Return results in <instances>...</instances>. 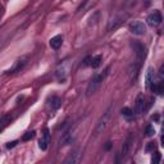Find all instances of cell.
<instances>
[{
    "label": "cell",
    "instance_id": "obj_1",
    "mask_svg": "<svg viewBox=\"0 0 164 164\" xmlns=\"http://www.w3.org/2000/svg\"><path fill=\"white\" fill-rule=\"evenodd\" d=\"M109 69H110V67H106L101 73H99V75L92 77V80L90 81V83L87 86V90H86V95H87V96H91V95H94L95 92L98 91V89L100 87V85L106 78L108 73H109Z\"/></svg>",
    "mask_w": 164,
    "mask_h": 164
},
{
    "label": "cell",
    "instance_id": "obj_2",
    "mask_svg": "<svg viewBox=\"0 0 164 164\" xmlns=\"http://www.w3.org/2000/svg\"><path fill=\"white\" fill-rule=\"evenodd\" d=\"M110 115H112V108H108L106 112L103 114V117L99 119V122L96 124V128H95V133H96V135L101 133L106 128L108 123H109V120H110Z\"/></svg>",
    "mask_w": 164,
    "mask_h": 164
},
{
    "label": "cell",
    "instance_id": "obj_3",
    "mask_svg": "<svg viewBox=\"0 0 164 164\" xmlns=\"http://www.w3.org/2000/svg\"><path fill=\"white\" fill-rule=\"evenodd\" d=\"M76 137H77L76 129L75 128H69V129H67V131L62 135L59 142H60V145H62V146H67V145L73 144V142L76 141Z\"/></svg>",
    "mask_w": 164,
    "mask_h": 164
},
{
    "label": "cell",
    "instance_id": "obj_4",
    "mask_svg": "<svg viewBox=\"0 0 164 164\" xmlns=\"http://www.w3.org/2000/svg\"><path fill=\"white\" fill-rule=\"evenodd\" d=\"M128 28L133 35H137V36H142V35H145V32H146V26L142 22H140V21H133V22H131L128 26Z\"/></svg>",
    "mask_w": 164,
    "mask_h": 164
},
{
    "label": "cell",
    "instance_id": "obj_5",
    "mask_svg": "<svg viewBox=\"0 0 164 164\" xmlns=\"http://www.w3.org/2000/svg\"><path fill=\"white\" fill-rule=\"evenodd\" d=\"M162 21H163V17H162V13L159 10H154L151 14H149V17H148V23L151 26V27L159 26L162 23Z\"/></svg>",
    "mask_w": 164,
    "mask_h": 164
},
{
    "label": "cell",
    "instance_id": "obj_6",
    "mask_svg": "<svg viewBox=\"0 0 164 164\" xmlns=\"http://www.w3.org/2000/svg\"><path fill=\"white\" fill-rule=\"evenodd\" d=\"M133 49L136 51V55H137V64H141V62L145 59V55H146V51H145V46L140 44V42H133L132 44Z\"/></svg>",
    "mask_w": 164,
    "mask_h": 164
},
{
    "label": "cell",
    "instance_id": "obj_7",
    "mask_svg": "<svg viewBox=\"0 0 164 164\" xmlns=\"http://www.w3.org/2000/svg\"><path fill=\"white\" fill-rule=\"evenodd\" d=\"M81 157H82V154H81L80 150L77 149V150L72 151L69 155H68L67 159L64 160V163H66V164H77V163H80Z\"/></svg>",
    "mask_w": 164,
    "mask_h": 164
},
{
    "label": "cell",
    "instance_id": "obj_8",
    "mask_svg": "<svg viewBox=\"0 0 164 164\" xmlns=\"http://www.w3.org/2000/svg\"><path fill=\"white\" fill-rule=\"evenodd\" d=\"M49 141H50V132L49 129L45 128L44 132L41 135V139L38 141V146H40L41 150H46L47 149V145H49Z\"/></svg>",
    "mask_w": 164,
    "mask_h": 164
},
{
    "label": "cell",
    "instance_id": "obj_9",
    "mask_svg": "<svg viewBox=\"0 0 164 164\" xmlns=\"http://www.w3.org/2000/svg\"><path fill=\"white\" fill-rule=\"evenodd\" d=\"M145 110V98L142 94H139L135 101V112L137 114H141Z\"/></svg>",
    "mask_w": 164,
    "mask_h": 164
},
{
    "label": "cell",
    "instance_id": "obj_10",
    "mask_svg": "<svg viewBox=\"0 0 164 164\" xmlns=\"http://www.w3.org/2000/svg\"><path fill=\"white\" fill-rule=\"evenodd\" d=\"M133 144V136L132 135H128V137L126 139V141H124V144L122 146V157H126V155L129 153V150H131V146Z\"/></svg>",
    "mask_w": 164,
    "mask_h": 164
},
{
    "label": "cell",
    "instance_id": "obj_11",
    "mask_svg": "<svg viewBox=\"0 0 164 164\" xmlns=\"http://www.w3.org/2000/svg\"><path fill=\"white\" fill-rule=\"evenodd\" d=\"M153 85H154V71L153 68H149L148 73H146V87L151 90Z\"/></svg>",
    "mask_w": 164,
    "mask_h": 164
},
{
    "label": "cell",
    "instance_id": "obj_12",
    "mask_svg": "<svg viewBox=\"0 0 164 164\" xmlns=\"http://www.w3.org/2000/svg\"><path fill=\"white\" fill-rule=\"evenodd\" d=\"M62 42H63V37L60 36V35H58V36H54L53 38L50 40V46L53 47V49H59L60 46H62Z\"/></svg>",
    "mask_w": 164,
    "mask_h": 164
},
{
    "label": "cell",
    "instance_id": "obj_13",
    "mask_svg": "<svg viewBox=\"0 0 164 164\" xmlns=\"http://www.w3.org/2000/svg\"><path fill=\"white\" fill-rule=\"evenodd\" d=\"M10 120H12V117L9 114H4L3 117L0 118V131H3V129L10 123Z\"/></svg>",
    "mask_w": 164,
    "mask_h": 164
},
{
    "label": "cell",
    "instance_id": "obj_14",
    "mask_svg": "<svg viewBox=\"0 0 164 164\" xmlns=\"http://www.w3.org/2000/svg\"><path fill=\"white\" fill-rule=\"evenodd\" d=\"M101 55H96V57H92V58H90V66H91L92 68H99L100 67V64H101Z\"/></svg>",
    "mask_w": 164,
    "mask_h": 164
},
{
    "label": "cell",
    "instance_id": "obj_15",
    "mask_svg": "<svg viewBox=\"0 0 164 164\" xmlns=\"http://www.w3.org/2000/svg\"><path fill=\"white\" fill-rule=\"evenodd\" d=\"M26 58H22V59H19V60H17V63H16V66L13 67V69L9 71V73H13V72H17V71H19V69H22V68L26 66Z\"/></svg>",
    "mask_w": 164,
    "mask_h": 164
},
{
    "label": "cell",
    "instance_id": "obj_16",
    "mask_svg": "<svg viewBox=\"0 0 164 164\" xmlns=\"http://www.w3.org/2000/svg\"><path fill=\"white\" fill-rule=\"evenodd\" d=\"M120 23H122V17H119V18H118V17H115V18L112 19L110 22H109V24H108V30H112V28L114 30V28H117Z\"/></svg>",
    "mask_w": 164,
    "mask_h": 164
},
{
    "label": "cell",
    "instance_id": "obj_17",
    "mask_svg": "<svg viewBox=\"0 0 164 164\" xmlns=\"http://www.w3.org/2000/svg\"><path fill=\"white\" fill-rule=\"evenodd\" d=\"M50 105H51V108L55 110V109H59L60 108V105H62V100H60L59 98H57V96H53L50 99Z\"/></svg>",
    "mask_w": 164,
    "mask_h": 164
},
{
    "label": "cell",
    "instance_id": "obj_18",
    "mask_svg": "<svg viewBox=\"0 0 164 164\" xmlns=\"http://www.w3.org/2000/svg\"><path fill=\"white\" fill-rule=\"evenodd\" d=\"M35 137V131H28V132H26L24 135H23V141H28V140H31Z\"/></svg>",
    "mask_w": 164,
    "mask_h": 164
},
{
    "label": "cell",
    "instance_id": "obj_19",
    "mask_svg": "<svg viewBox=\"0 0 164 164\" xmlns=\"http://www.w3.org/2000/svg\"><path fill=\"white\" fill-rule=\"evenodd\" d=\"M160 159H162V155L159 151H155V154L153 155V158H151V163L153 164H158L159 162H160Z\"/></svg>",
    "mask_w": 164,
    "mask_h": 164
},
{
    "label": "cell",
    "instance_id": "obj_20",
    "mask_svg": "<svg viewBox=\"0 0 164 164\" xmlns=\"http://www.w3.org/2000/svg\"><path fill=\"white\" fill-rule=\"evenodd\" d=\"M122 114L123 115H126V117H128V118H131L132 115H133V110L131 109V108H123L122 109Z\"/></svg>",
    "mask_w": 164,
    "mask_h": 164
},
{
    "label": "cell",
    "instance_id": "obj_21",
    "mask_svg": "<svg viewBox=\"0 0 164 164\" xmlns=\"http://www.w3.org/2000/svg\"><path fill=\"white\" fill-rule=\"evenodd\" d=\"M146 135H148L149 137H151V136H154L155 135V129H154V127L151 126V124H149L148 127H146Z\"/></svg>",
    "mask_w": 164,
    "mask_h": 164
},
{
    "label": "cell",
    "instance_id": "obj_22",
    "mask_svg": "<svg viewBox=\"0 0 164 164\" xmlns=\"http://www.w3.org/2000/svg\"><path fill=\"white\" fill-rule=\"evenodd\" d=\"M155 149V142H149L148 146H146V151H151Z\"/></svg>",
    "mask_w": 164,
    "mask_h": 164
},
{
    "label": "cell",
    "instance_id": "obj_23",
    "mask_svg": "<svg viewBox=\"0 0 164 164\" xmlns=\"http://www.w3.org/2000/svg\"><path fill=\"white\" fill-rule=\"evenodd\" d=\"M17 144H18V141H12V142H8V144H7V148H8V149H13V148H14V146H16Z\"/></svg>",
    "mask_w": 164,
    "mask_h": 164
}]
</instances>
